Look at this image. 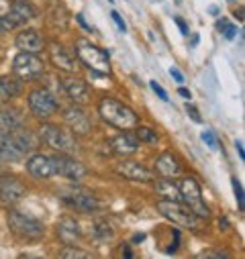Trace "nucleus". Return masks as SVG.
<instances>
[{
  "instance_id": "40",
  "label": "nucleus",
  "mask_w": 245,
  "mask_h": 259,
  "mask_svg": "<svg viewBox=\"0 0 245 259\" xmlns=\"http://www.w3.org/2000/svg\"><path fill=\"white\" fill-rule=\"evenodd\" d=\"M235 147H237V151H239V157H241V159H245V153H243V143H241V141H237V143H235Z\"/></svg>"
},
{
  "instance_id": "42",
  "label": "nucleus",
  "mask_w": 245,
  "mask_h": 259,
  "mask_svg": "<svg viewBox=\"0 0 245 259\" xmlns=\"http://www.w3.org/2000/svg\"><path fill=\"white\" fill-rule=\"evenodd\" d=\"M21 259H43V257H37V255H25V257H21Z\"/></svg>"
},
{
  "instance_id": "12",
  "label": "nucleus",
  "mask_w": 245,
  "mask_h": 259,
  "mask_svg": "<svg viewBox=\"0 0 245 259\" xmlns=\"http://www.w3.org/2000/svg\"><path fill=\"white\" fill-rule=\"evenodd\" d=\"M23 196H25V186L17 178H11V176L0 178V202L5 206L17 204Z\"/></svg>"
},
{
  "instance_id": "4",
  "label": "nucleus",
  "mask_w": 245,
  "mask_h": 259,
  "mask_svg": "<svg viewBox=\"0 0 245 259\" xmlns=\"http://www.w3.org/2000/svg\"><path fill=\"white\" fill-rule=\"evenodd\" d=\"M155 206H157L159 214L166 217L168 221H172L174 225L184 227V229H192V231L198 229L200 219L186 204H182L180 200H159Z\"/></svg>"
},
{
  "instance_id": "30",
  "label": "nucleus",
  "mask_w": 245,
  "mask_h": 259,
  "mask_svg": "<svg viewBox=\"0 0 245 259\" xmlns=\"http://www.w3.org/2000/svg\"><path fill=\"white\" fill-rule=\"evenodd\" d=\"M194 259H231V257H229V253H225V251L209 249V251H202L200 255H196Z\"/></svg>"
},
{
  "instance_id": "41",
  "label": "nucleus",
  "mask_w": 245,
  "mask_h": 259,
  "mask_svg": "<svg viewBox=\"0 0 245 259\" xmlns=\"http://www.w3.org/2000/svg\"><path fill=\"white\" fill-rule=\"evenodd\" d=\"M123 251H125V255H123V259H133V253H131V247L127 245L125 249H123Z\"/></svg>"
},
{
  "instance_id": "19",
  "label": "nucleus",
  "mask_w": 245,
  "mask_h": 259,
  "mask_svg": "<svg viewBox=\"0 0 245 259\" xmlns=\"http://www.w3.org/2000/svg\"><path fill=\"white\" fill-rule=\"evenodd\" d=\"M139 143L141 141L135 137V133H123V135H118V137H114L110 141V147H112V151L116 155L129 157V155H133L139 149Z\"/></svg>"
},
{
  "instance_id": "9",
  "label": "nucleus",
  "mask_w": 245,
  "mask_h": 259,
  "mask_svg": "<svg viewBox=\"0 0 245 259\" xmlns=\"http://www.w3.org/2000/svg\"><path fill=\"white\" fill-rule=\"evenodd\" d=\"M29 108L37 118H49L59 108V102L55 100V96L49 90L37 88L29 94Z\"/></svg>"
},
{
  "instance_id": "33",
  "label": "nucleus",
  "mask_w": 245,
  "mask_h": 259,
  "mask_svg": "<svg viewBox=\"0 0 245 259\" xmlns=\"http://www.w3.org/2000/svg\"><path fill=\"white\" fill-rule=\"evenodd\" d=\"M202 141H205L211 149H217V137H215L211 131H205V133H202Z\"/></svg>"
},
{
  "instance_id": "11",
  "label": "nucleus",
  "mask_w": 245,
  "mask_h": 259,
  "mask_svg": "<svg viewBox=\"0 0 245 259\" xmlns=\"http://www.w3.org/2000/svg\"><path fill=\"white\" fill-rule=\"evenodd\" d=\"M64 120L70 126L72 135H88L92 131V120L80 106H70L64 110Z\"/></svg>"
},
{
  "instance_id": "24",
  "label": "nucleus",
  "mask_w": 245,
  "mask_h": 259,
  "mask_svg": "<svg viewBox=\"0 0 245 259\" xmlns=\"http://www.w3.org/2000/svg\"><path fill=\"white\" fill-rule=\"evenodd\" d=\"M155 169L164 178H174V176L180 174V163H178V159L172 153H161L155 159Z\"/></svg>"
},
{
  "instance_id": "15",
  "label": "nucleus",
  "mask_w": 245,
  "mask_h": 259,
  "mask_svg": "<svg viewBox=\"0 0 245 259\" xmlns=\"http://www.w3.org/2000/svg\"><path fill=\"white\" fill-rule=\"evenodd\" d=\"M17 47L23 51V53H39L45 49V39L39 35V31L35 29H25L17 35Z\"/></svg>"
},
{
  "instance_id": "14",
  "label": "nucleus",
  "mask_w": 245,
  "mask_h": 259,
  "mask_svg": "<svg viewBox=\"0 0 245 259\" xmlns=\"http://www.w3.org/2000/svg\"><path fill=\"white\" fill-rule=\"evenodd\" d=\"M27 169L33 178L37 180H47L51 176H55V163H53V157L49 155H43V153H35L29 157L27 161Z\"/></svg>"
},
{
  "instance_id": "43",
  "label": "nucleus",
  "mask_w": 245,
  "mask_h": 259,
  "mask_svg": "<svg viewBox=\"0 0 245 259\" xmlns=\"http://www.w3.org/2000/svg\"><path fill=\"white\" fill-rule=\"evenodd\" d=\"M135 243H139V241H143V235H135V239H133Z\"/></svg>"
},
{
  "instance_id": "8",
  "label": "nucleus",
  "mask_w": 245,
  "mask_h": 259,
  "mask_svg": "<svg viewBox=\"0 0 245 259\" xmlns=\"http://www.w3.org/2000/svg\"><path fill=\"white\" fill-rule=\"evenodd\" d=\"M45 66L43 61L35 55V53H19L15 59H13V74L19 78V80H35L43 74Z\"/></svg>"
},
{
  "instance_id": "26",
  "label": "nucleus",
  "mask_w": 245,
  "mask_h": 259,
  "mask_svg": "<svg viewBox=\"0 0 245 259\" xmlns=\"http://www.w3.org/2000/svg\"><path fill=\"white\" fill-rule=\"evenodd\" d=\"M59 259H96V257H94L90 251L78 249V247H74V245H68V247L61 249Z\"/></svg>"
},
{
  "instance_id": "1",
  "label": "nucleus",
  "mask_w": 245,
  "mask_h": 259,
  "mask_svg": "<svg viewBox=\"0 0 245 259\" xmlns=\"http://www.w3.org/2000/svg\"><path fill=\"white\" fill-rule=\"evenodd\" d=\"M98 114L102 116V120L120 128V131H131V128L139 126V114L114 98H102L98 102Z\"/></svg>"
},
{
  "instance_id": "7",
  "label": "nucleus",
  "mask_w": 245,
  "mask_h": 259,
  "mask_svg": "<svg viewBox=\"0 0 245 259\" xmlns=\"http://www.w3.org/2000/svg\"><path fill=\"white\" fill-rule=\"evenodd\" d=\"M43 141L61 155H74L78 151V143H76L74 135L70 131H66L64 126H57V124L43 126Z\"/></svg>"
},
{
  "instance_id": "20",
  "label": "nucleus",
  "mask_w": 245,
  "mask_h": 259,
  "mask_svg": "<svg viewBox=\"0 0 245 259\" xmlns=\"http://www.w3.org/2000/svg\"><path fill=\"white\" fill-rule=\"evenodd\" d=\"M64 90L68 92V96L76 104H84V102L90 100V86L80 78H66L64 80Z\"/></svg>"
},
{
  "instance_id": "32",
  "label": "nucleus",
  "mask_w": 245,
  "mask_h": 259,
  "mask_svg": "<svg viewBox=\"0 0 245 259\" xmlns=\"http://www.w3.org/2000/svg\"><path fill=\"white\" fill-rule=\"evenodd\" d=\"M233 190H235V196H237V202H239V208L243 210V188L239 184L237 178H233Z\"/></svg>"
},
{
  "instance_id": "44",
  "label": "nucleus",
  "mask_w": 245,
  "mask_h": 259,
  "mask_svg": "<svg viewBox=\"0 0 245 259\" xmlns=\"http://www.w3.org/2000/svg\"><path fill=\"white\" fill-rule=\"evenodd\" d=\"M110 3H112V0H110Z\"/></svg>"
},
{
  "instance_id": "22",
  "label": "nucleus",
  "mask_w": 245,
  "mask_h": 259,
  "mask_svg": "<svg viewBox=\"0 0 245 259\" xmlns=\"http://www.w3.org/2000/svg\"><path fill=\"white\" fill-rule=\"evenodd\" d=\"M23 126V116L17 108L5 106L0 108V133H11Z\"/></svg>"
},
{
  "instance_id": "13",
  "label": "nucleus",
  "mask_w": 245,
  "mask_h": 259,
  "mask_svg": "<svg viewBox=\"0 0 245 259\" xmlns=\"http://www.w3.org/2000/svg\"><path fill=\"white\" fill-rule=\"evenodd\" d=\"M64 202L74 208V210H80V212H94L98 208V200L92 196L90 192L86 190H74V192H68L64 196Z\"/></svg>"
},
{
  "instance_id": "35",
  "label": "nucleus",
  "mask_w": 245,
  "mask_h": 259,
  "mask_svg": "<svg viewBox=\"0 0 245 259\" xmlns=\"http://www.w3.org/2000/svg\"><path fill=\"white\" fill-rule=\"evenodd\" d=\"M151 90H153V92H155V94H157L161 100H168V92H166V90H164V88H161L157 82H151Z\"/></svg>"
},
{
  "instance_id": "37",
  "label": "nucleus",
  "mask_w": 245,
  "mask_h": 259,
  "mask_svg": "<svg viewBox=\"0 0 245 259\" xmlns=\"http://www.w3.org/2000/svg\"><path fill=\"white\" fill-rule=\"evenodd\" d=\"M170 76H172L176 82H184V76H182V74H180L176 68H172V70H170Z\"/></svg>"
},
{
  "instance_id": "23",
  "label": "nucleus",
  "mask_w": 245,
  "mask_h": 259,
  "mask_svg": "<svg viewBox=\"0 0 245 259\" xmlns=\"http://www.w3.org/2000/svg\"><path fill=\"white\" fill-rule=\"evenodd\" d=\"M21 90H23V82L19 78L3 76V78H0V106L7 104L11 98L19 96Z\"/></svg>"
},
{
  "instance_id": "18",
  "label": "nucleus",
  "mask_w": 245,
  "mask_h": 259,
  "mask_svg": "<svg viewBox=\"0 0 245 259\" xmlns=\"http://www.w3.org/2000/svg\"><path fill=\"white\" fill-rule=\"evenodd\" d=\"M116 171L127 178V180H133V182H151L153 180V174L143 167L139 161H123L116 165Z\"/></svg>"
},
{
  "instance_id": "28",
  "label": "nucleus",
  "mask_w": 245,
  "mask_h": 259,
  "mask_svg": "<svg viewBox=\"0 0 245 259\" xmlns=\"http://www.w3.org/2000/svg\"><path fill=\"white\" fill-rule=\"evenodd\" d=\"M17 27H19V23L15 19H11L9 15H0V35H5V33L13 31Z\"/></svg>"
},
{
  "instance_id": "39",
  "label": "nucleus",
  "mask_w": 245,
  "mask_h": 259,
  "mask_svg": "<svg viewBox=\"0 0 245 259\" xmlns=\"http://www.w3.org/2000/svg\"><path fill=\"white\" fill-rule=\"evenodd\" d=\"M178 94H180L182 98H186V100L190 98V90H186V88H180V90H178Z\"/></svg>"
},
{
  "instance_id": "6",
  "label": "nucleus",
  "mask_w": 245,
  "mask_h": 259,
  "mask_svg": "<svg viewBox=\"0 0 245 259\" xmlns=\"http://www.w3.org/2000/svg\"><path fill=\"white\" fill-rule=\"evenodd\" d=\"M9 227L21 239H41L45 233V227L39 219L31 217L27 212H21V210L9 212Z\"/></svg>"
},
{
  "instance_id": "27",
  "label": "nucleus",
  "mask_w": 245,
  "mask_h": 259,
  "mask_svg": "<svg viewBox=\"0 0 245 259\" xmlns=\"http://www.w3.org/2000/svg\"><path fill=\"white\" fill-rule=\"evenodd\" d=\"M92 233H94V237H96L98 241H110L112 235H114L112 229H110V225H108L106 221H96Z\"/></svg>"
},
{
  "instance_id": "3",
  "label": "nucleus",
  "mask_w": 245,
  "mask_h": 259,
  "mask_svg": "<svg viewBox=\"0 0 245 259\" xmlns=\"http://www.w3.org/2000/svg\"><path fill=\"white\" fill-rule=\"evenodd\" d=\"M76 53L84 66L96 74H110V59L108 53L96 45H92L88 39L76 41Z\"/></svg>"
},
{
  "instance_id": "17",
  "label": "nucleus",
  "mask_w": 245,
  "mask_h": 259,
  "mask_svg": "<svg viewBox=\"0 0 245 259\" xmlns=\"http://www.w3.org/2000/svg\"><path fill=\"white\" fill-rule=\"evenodd\" d=\"M55 231H57L59 241L64 243V245H76V243L82 239V231H80L78 223H76L74 219H70V217L59 219V223H57Z\"/></svg>"
},
{
  "instance_id": "34",
  "label": "nucleus",
  "mask_w": 245,
  "mask_h": 259,
  "mask_svg": "<svg viewBox=\"0 0 245 259\" xmlns=\"http://www.w3.org/2000/svg\"><path fill=\"white\" fill-rule=\"evenodd\" d=\"M110 17H112V21L116 23V27H118L120 33H125V31H127V25H125V21H123V17H120L118 13H110Z\"/></svg>"
},
{
  "instance_id": "10",
  "label": "nucleus",
  "mask_w": 245,
  "mask_h": 259,
  "mask_svg": "<svg viewBox=\"0 0 245 259\" xmlns=\"http://www.w3.org/2000/svg\"><path fill=\"white\" fill-rule=\"evenodd\" d=\"M53 163H55V176H64L72 182H80L86 176V167L76 161L72 155H53Z\"/></svg>"
},
{
  "instance_id": "21",
  "label": "nucleus",
  "mask_w": 245,
  "mask_h": 259,
  "mask_svg": "<svg viewBox=\"0 0 245 259\" xmlns=\"http://www.w3.org/2000/svg\"><path fill=\"white\" fill-rule=\"evenodd\" d=\"M11 19H15L19 25L27 23V21H33L37 17V9L29 3V0H13L11 3V13H9Z\"/></svg>"
},
{
  "instance_id": "29",
  "label": "nucleus",
  "mask_w": 245,
  "mask_h": 259,
  "mask_svg": "<svg viewBox=\"0 0 245 259\" xmlns=\"http://www.w3.org/2000/svg\"><path fill=\"white\" fill-rule=\"evenodd\" d=\"M135 137H137L139 141H147V143H153V141L157 139L155 131H151V128H147V126H139L137 133H135Z\"/></svg>"
},
{
  "instance_id": "5",
  "label": "nucleus",
  "mask_w": 245,
  "mask_h": 259,
  "mask_svg": "<svg viewBox=\"0 0 245 259\" xmlns=\"http://www.w3.org/2000/svg\"><path fill=\"white\" fill-rule=\"evenodd\" d=\"M178 190H180V198L186 202V206L198 217V219H209L211 210L202 200V192L200 186L194 178H182L178 182Z\"/></svg>"
},
{
  "instance_id": "36",
  "label": "nucleus",
  "mask_w": 245,
  "mask_h": 259,
  "mask_svg": "<svg viewBox=\"0 0 245 259\" xmlns=\"http://www.w3.org/2000/svg\"><path fill=\"white\" fill-rule=\"evenodd\" d=\"M186 110H188V114L192 116V120H194V122H200V120H202V118H200V114H198V110H196L194 106H188V104H186Z\"/></svg>"
},
{
  "instance_id": "25",
  "label": "nucleus",
  "mask_w": 245,
  "mask_h": 259,
  "mask_svg": "<svg viewBox=\"0 0 245 259\" xmlns=\"http://www.w3.org/2000/svg\"><path fill=\"white\" fill-rule=\"evenodd\" d=\"M155 190L159 192V196H164V200H180V190L176 184H172V180L157 182Z\"/></svg>"
},
{
  "instance_id": "38",
  "label": "nucleus",
  "mask_w": 245,
  "mask_h": 259,
  "mask_svg": "<svg viewBox=\"0 0 245 259\" xmlns=\"http://www.w3.org/2000/svg\"><path fill=\"white\" fill-rule=\"evenodd\" d=\"M176 23H178V27H180L182 35H188V27H186V23H184L182 19H176Z\"/></svg>"
},
{
  "instance_id": "31",
  "label": "nucleus",
  "mask_w": 245,
  "mask_h": 259,
  "mask_svg": "<svg viewBox=\"0 0 245 259\" xmlns=\"http://www.w3.org/2000/svg\"><path fill=\"white\" fill-rule=\"evenodd\" d=\"M217 27H219V31H221L227 39H233V37H235V33H237V29H235L227 19H221V21L217 23Z\"/></svg>"
},
{
  "instance_id": "16",
  "label": "nucleus",
  "mask_w": 245,
  "mask_h": 259,
  "mask_svg": "<svg viewBox=\"0 0 245 259\" xmlns=\"http://www.w3.org/2000/svg\"><path fill=\"white\" fill-rule=\"evenodd\" d=\"M49 57H51V63L57 70H64V72H74L76 70V59L64 45L51 43L49 45Z\"/></svg>"
},
{
  "instance_id": "2",
  "label": "nucleus",
  "mask_w": 245,
  "mask_h": 259,
  "mask_svg": "<svg viewBox=\"0 0 245 259\" xmlns=\"http://www.w3.org/2000/svg\"><path fill=\"white\" fill-rule=\"evenodd\" d=\"M35 139L27 128H17L11 133H0V159L5 161H19L29 151H33Z\"/></svg>"
}]
</instances>
